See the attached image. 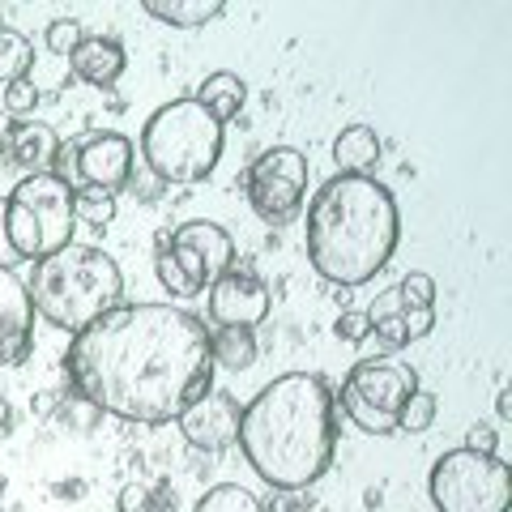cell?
I'll list each match as a JSON object with an SVG mask.
<instances>
[{
	"label": "cell",
	"instance_id": "cell-1",
	"mask_svg": "<svg viewBox=\"0 0 512 512\" xmlns=\"http://www.w3.org/2000/svg\"><path fill=\"white\" fill-rule=\"evenodd\" d=\"M73 393L124 423H171L214 389L210 329L171 303H120L73 333Z\"/></svg>",
	"mask_w": 512,
	"mask_h": 512
},
{
	"label": "cell",
	"instance_id": "cell-2",
	"mask_svg": "<svg viewBox=\"0 0 512 512\" xmlns=\"http://www.w3.org/2000/svg\"><path fill=\"white\" fill-rule=\"evenodd\" d=\"M239 448L256 478L278 491H303L325 478L338 453L333 393L312 372L269 380L239 414Z\"/></svg>",
	"mask_w": 512,
	"mask_h": 512
},
{
	"label": "cell",
	"instance_id": "cell-3",
	"mask_svg": "<svg viewBox=\"0 0 512 512\" xmlns=\"http://www.w3.org/2000/svg\"><path fill=\"white\" fill-rule=\"evenodd\" d=\"M402 214L372 175H333L308 205V261L333 286H363L393 261Z\"/></svg>",
	"mask_w": 512,
	"mask_h": 512
},
{
	"label": "cell",
	"instance_id": "cell-4",
	"mask_svg": "<svg viewBox=\"0 0 512 512\" xmlns=\"http://www.w3.org/2000/svg\"><path fill=\"white\" fill-rule=\"evenodd\" d=\"M30 308H35L47 325L64 333H82L124 299V274L116 256H107L94 244H69L56 256L35 261V274L26 282Z\"/></svg>",
	"mask_w": 512,
	"mask_h": 512
},
{
	"label": "cell",
	"instance_id": "cell-5",
	"mask_svg": "<svg viewBox=\"0 0 512 512\" xmlns=\"http://www.w3.org/2000/svg\"><path fill=\"white\" fill-rule=\"evenodd\" d=\"M141 158L163 184H201L222 158V124L197 99H175L141 128Z\"/></svg>",
	"mask_w": 512,
	"mask_h": 512
},
{
	"label": "cell",
	"instance_id": "cell-6",
	"mask_svg": "<svg viewBox=\"0 0 512 512\" xmlns=\"http://www.w3.org/2000/svg\"><path fill=\"white\" fill-rule=\"evenodd\" d=\"M5 231L18 261H43L73 244V188L52 171L26 175L5 197Z\"/></svg>",
	"mask_w": 512,
	"mask_h": 512
},
{
	"label": "cell",
	"instance_id": "cell-7",
	"mask_svg": "<svg viewBox=\"0 0 512 512\" xmlns=\"http://www.w3.org/2000/svg\"><path fill=\"white\" fill-rule=\"evenodd\" d=\"M235 269V244L218 222H184L171 235H163V248L154 256V274L163 282V291L175 299H192Z\"/></svg>",
	"mask_w": 512,
	"mask_h": 512
},
{
	"label": "cell",
	"instance_id": "cell-8",
	"mask_svg": "<svg viewBox=\"0 0 512 512\" xmlns=\"http://www.w3.org/2000/svg\"><path fill=\"white\" fill-rule=\"evenodd\" d=\"M427 495L436 512H508L512 474L500 457L453 448L431 466Z\"/></svg>",
	"mask_w": 512,
	"mask_h": 512
},
{
	"label": "cell",
	"instance_id": "cell-9",
	"mask_svg": "<svg viewBox=\"0 0 512 512\" xmlns=\"http://www.w3.org/2000/svg\"><path fill=\"white\" fill-rule=\"evenodd\" d=\"M419 389L410 363L397 359H363L350 367V376L342 384V410L367 436H393L397 414H402L406 397Z\"/></svg>",
	"mask_w": 512,
	"mask_h": 512
},
{
	"label": "cell",
	"instance_id": "cell-10",
	"mask_svg": "<svg viewBox=\"0 0 512 512\" xmlns=\"http://www.w3.org/2000/svg\"><path fill=\"white\" fill-rule=\"evenodd\" d=\"M248 205L265 222H286L308 192V154L295 146H269L256 154V163L248 167Z\"/></svg>",
	"mask_w": 512,
	"mask_h": 512
},
{
	"label": "cell",
	"instance_id": "cell-11",
	"mask_svg": "<svg viewBox=\"0 0 512 512\" xmlns=\"http://www.w3.org/2000/svg\"><path fill=\"white\" fill-rule=\"evenodd\" d=\"M77 154H73V192L77 188H99L111 192L128 184L133 175V141L124 133H90L82 141H73Z\"/></svg>",
	"mask_w": 512,
	"mask_h": 512
},
{
	"label": "cell",
	"instance_id": "cell-12",
	"mask_svg": "<svg viewBox=\"0 0 512 512\" xmlns=\"http://www.w3.org/2000/svg\"><path fill=\"white\" fill-rule=\"evenodd\" d=\"M269 316V286L248 269H227L210 286V320L218 329H256Z\"/></svg>",
	"mask_w": 512,
	"mask_h": 512
},
{
	"label": "cell",
	"instance_id": "cell-13",
	"mask_svg": "<svg viewBox=\"0 0 512 512\" xmlns=\"http://www.w3.org/2000/svg\"><path fill=\"white\" fill-rule=\"evenodd\" d=\"M239 402L231 393H218L210 389L205 397H197L180 419V431L192 448H201V453H227V448L239 440Z\"/></svg>",
	"mask_w": 512,
	"mask_h": 512
},
{
	"label": "cell",
	"instance_id": "cell-14",
	"mask_svg": "<svg viewBox=\"0 0 512 512\" xmlns=\"http://www.w3.org/2000/svg\"><path fill=\"white\" fill-rule=\"evenodd\" d=\"M35 346V308H30L26 282L0 265V367H13Z\"/></svg>",
	"mask_w": 512,
	"mask_h": 512
},
{
	"label": "cell",
	"instance_id": "cell-15",
	"mask_svg": "<svg viewBox=\"0 0 512 512\" xmlns=\"http://www.w3.org/2000/svg\"><path fill=\"white\" fill-rule=\"evenodd\" d=\"M5 150L26 175H43L56 163L60 137H56V128L43 124V120H13L9 133H5Z\"/></svg>",
	"mask_w": 512,
	"mask_h": 512
},
{
	"label": "cell",
	"instance_id": "cell-16",
	"mask_svg": "<svg viewBox=\"0 0 512 512\" xmlns=\"http://www.w3.org/2000/svg\"><path fill=\"white\" fill-rule=\"evenodd\" d=\"M124 47L116 39H103V35H86L82 43L73 47V56H69V69L82 77V82L90 86H111V82H120V73H124Z\"/></svg>",
	"mask_w": 512,
	"mask_h": 512
},
{
	"label": "cell",
	"instance_id": "cell-17",
	"mask_svg": "<svg viewBox=\"0 0 512 512\" xmlns=\"http://www.w3.org/2000/svg\"><path fill=\"white\" fill-rule=\"evenodd\" d=\"M333 163H338V175H367L380 163V137L376 128L367 124H350L333 137Z\"/></svg>",
	"mask_w": 512,
	"mask_h": 512
},
{
	"label": "cell",
	"instance_id": "cell-18",
	"mask_svg": "<svg viewBox=\"0 0 512 512\" xmlns=\"http://www.w3.org/2000/svg\"><path fill=\"white\" fill-rule=\"evenodd\" d=\"M192 99H197L205 111H210V116L218 120V124H227L231 116H239V107H244V99H248V82L239 73H210L201 82V90L192 94Z\"/></svg>",
	"mask_w": 512,
	"mask_h": 512
},
{
	"label": "cell",
	"instance_id": "cell-19",
	"mask_svg": "<svg viewBox=\"0 0 512 512\" xmlns=\"http://www.w3.org/2000/svg\"><path fill=\"white\" fill-rule=\"evenodd\" d=\"M141 9H146L154 22L180 26V30L205 26V22H214V18H222V13H227V5H222V0H146Z\"/></svg>",
	"mask_w": 512,
	"mask_h": 512
},
{
	"label": "cell",
	"instance_id": "cell-20",
	"mask_svg": "<svg viewBox=\"0 0 512 512\" xmlns=\"http://www.w3.org/2000/svg\"><path fill=\"white\" fill-rule=\"evenodd\" d=\"M210 355H214V367L248 372V367L256 363V338H252V329H214L210 333Z\"/></svg>",
	"mask_w": 512,
	"mask_h": 512
},
{
	"label": "cell",
	"instance_id": "cell-21",
	"mask_svg": "<svg viewBox=\"0 0 512 512\" xmlns=\"http://www.w3.org/2000/svg\"><path fill=\"white\" fill-rule=\"evenodd\" d=\"M30 64H35V47H30V39L13 26H0V86L22 82V77L30 73Z\"/></svg>",
	"mask_w": 512,
	"mask_h": 512
},
{
	"label": "cell",
	"instance_id": "cell-22",
	"mask_svg": "<svg viewBox=\"0 0 512 512\" xmlns=\"http://www.w3.org/2000/svg\"><path fill=\"white\" fill-rule=\"evenodd\" d=\"M192 512H265V504L256 500L248 487H239V483H218V487H210V491L201 495Z\"/></svg>",
	"mask_w": 512,
	"mask_h": 512
},
{
	"label": "cell",
	"instance_id": "cell-23",
	"mask_svg": "<svg viewBox=\"0 0 512 512\" xmlns=\"http://www.w3.org/2000/svg\"><path fill=\"white\" fill-rule=\"evenodd\" d=\"M73 218L86 222L94 231H107L116 222V197L111 192H99V188H77L73 192Z\"/></svg>",
	"mask_w": 512,
	"mask_h": 512
},
{
	"label": "cell",
	"instance_id": "cell-24",
	"mask_svg": "<svg viewBox=\"0 0 512 512\" xmlns=\"http://www.w3.org/2000/svg\"><path fill=\"white\" fill-rule=\"evenodd\" d=\"M431 423H436V393L414 389V393L406 397L402 414H397V431H410V436H423V431H431Z\"/></svg>",
	"mask_w": 512,
	"mask_h": 512
},
{
	"label": "cell",
	"instance_id": "cell-25",
	"mask_svg": "<svg viewBox=\"0 0 512 512\" xmlns=\"http://www.w3.org/2000/svg\"><path fill=\"white\" fill-rule=\"evenodd\" d=\"M86 39V30H82V22L77 18H56V22H47V35H43V43H47V52H56V56H73V47Z\"/></svg>",
	"mask_w": 512,
	"mask_h": 512
},
{
	"label": "cell",
	"instance_id": "cell-26",
	"mask_svg": "<svg viewBox=\"0 0 512 512\" xmlns=\"http://www.w3.org/2000/svg\"><path fill=\"white\" fill-rule=\"evenodd\" d=\"M393 291L402 299V308H436V282H431V274H406Z\"/></svg>",
	"mask_w": 512,
	"mask_h": 512
},
{
	"label": "cell",
	"instance_id": "cell-27",
	"mask_svg": "<svg viewBox=\"0 0 512 512\" xmlns=\"http://www.w3.org/2000/svg\"><path fill=\"white\" fill-rule=\"evenodd\" d=\"M99 419H103V410H99V406H90L86 397H77V393H73L69 402L60 406V414H56V423H60L64 431H90Z\"/></svg>",
	"mask_w": 512,
	"mask_h": 512
},
{
	"label": "cell",
	"instance_id": "cell-28",
	"mask_svg": "<svg viewBox=\"0 0 512 512\" xmlns=\"http://www.w3.org/2000/svg\"><path fill=\"white\" fill-rule=\"evenodd\" d=\"M333 333H338V342L359 346L363 338H372V320H367V312H342L333 320Z\"/></svg>",
	"mask_w": 512,
	"mask_h": 512
},
{
	"label": "cell",
	"instance_id": "cell-29",
	"mask_svg": "<svg viewBox=\"0 0 512 512\" xmlns=\"http://www.w3.org/2000/svg\"><path fill=\"white\" fill-rule=\"evenodd\" d=\"M35 103H39V90H35V82H30V77L5 86V111H9V116H26V111L35 107Z\"/></svg>",
	"mask_w": 512,
	"mask_h": 512
},
{
	"label": "cell",
	"instance_id": "cell-30",
	"mask_svg": "<svg viewBox=\"0 0 512 512\" xmlns=\"http://www.w3.org/2000/svg\"><path fill=\"white\" fill-rule=\"evenodd\" d=\"M372 333H376V342H380L384 350H402V346H410V342H406L402 312H397V316H380V320H372Z\"/></svg>",
	"mask_w": 512,
	"mask_h": 512
},
{
	"label": "cell",
	"instance_id": "cell-31",
	"mask_svg": "<svg viewBox=\"0 0 512 512\" xmlns=\"http://www.w3.org/2000/svg\"><path fill=\"white\" fill-rule=\"evenodd\" d=\"M402 325H406V342H423L436 329V308H402Z\"/></svg>",
	"mask_w": 512,
	"mask_h": 512
},
{
	"label": "cell",
	"instance_id": "cell-32",
	"mask_svg": "<svg viewBox=\"0 0 512 512\" xmlns=\"http://www.w3.org/2000/svg\"><path fill=\"white\" fill-rule=\"evenodd\" d=\"M461 448H470V453H487V457H500V431L487 427V423H474L466 431V444Z\"/></svg>",
	"mask_w": 512,
	"mask_h": 512
},
{
	"label": "cell",
	"instance_id": "cell-33",
	"mask_svg": "<svg viewBox=\"0 0 512 512\" xmlns=\"http://www.w3.org/2000/svg\"><path fill=\"white\" fill-rule=\"evenodd\" d=\"M402 312V299H397V291H384V295H376V303L367 308V320H380V316H397Z\"/></svg>",
	"mask_w": 512,
	"mask_h": 512
},
{
	"label": "cell",
	"instance_id": "cell-34",
	"mask_svg": "<svg viewBox=\"0 0 512 512\" xmlns=\"http://www.w3.org/2000/svg\"><path fill=\"white\" fill-rule=\"evenodd\" d=\"M0 265H5V269L18 265V252H13L9 231H5V201H0Z\"/></svg>",
	"mask_w": 512,
	"mask_h": 512
},
{
	"label": "cell",
	"instance_id": "cell-35",
	"mask_svg": "<svg viewBox=\"0 0 512 512\" xmlns=\"http://www.w3.org/2000/svg\"><path fill=\"white\" fill-rule=\"evenodd\" d=\"M9 431H13V406L5 402V397H0V440H5Z\"/></svg>",
	"mask_w": 512,
	"mask_h": 512
},
{
	"label": "cell",
	"instance_id": "cell-36",
	"mask_svg": "<svg viewBox=\"0 0 512 512\" xmlns=\"http://www.w3.org/2000/svg\"><path fill=\"white\" fill-rule=\"evenodd\" d=\"M495 410H500V419H512V393L500 389V397H495Z\"/></svg>",
	"mask_w": 512,
	"mask_h": 512
},
{
	"label": "cell",
	"instance_id": "cell-37",
	"mask_svg": "<svg viewBox=\"0 0 512 512\" xmlns=\"http://www.w3.org/2000/svg\"><path fill=\"white\" fill-rule=\"evenodd\" d=\"M56 491H60V500H82V495H77V491H82V483H60Z\"/></svg>",
	"mask_w": 512,
	"mask_h": 512
}]
</instances>
